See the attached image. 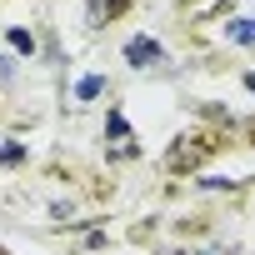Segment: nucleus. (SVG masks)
Returning <instances> with one entry per match:
<instances>
[{"label": "nucleus", "instance_id": "20e7f679", "mask_svg": "<svg viewBox=\"0 0 255 255\" xmlns=\"http://www.w3.org/2000/svg\"><path fill=\"white\" fill-rule=\"evenodd\" d=\"M230 40L235 45H255V20L245 15V20H230Z\"/></svg>", "mask_w": 255, "mask_h": 255}, {"label": "nucleus", "instance_id": "7ed1b4c3", "mask_svg": "<svg viewBox=\"0 0 255 255\" xmlns=\"http://www.w3.org/2000/svg\"><path fill=\"white\" fill-rule=\"evenodd\" d=\"M125 10V0H90V5H85V25H105V15H120Z\"/></svg>", "mask_w": 255, "mask_h": 255}, {"label": "nucleus", "instance_id": "423d86ee", "mask_svg": "<svg viewBox=\"0 0 255 255\" xmlns=\"http://www.w3.org/2000/svg\"><path fill=\"white\" fill-rule=\"evenodd\" d=\"M100 90H105V80H100V75H85V80L75 85V100H95Z\"/></svg>", "mask_w": 255, "mask_h": 255}, {"label": "nucleus", "instance_id": "f257e3e1", "mask_svg": "<svg viewBox=\"0 0 255 255\" xmlns=\"http://www.w3.org/2000/svg\"><path fill=\"white\" fill-rule=\"evenodd\" d=\"M125 65H135V70L165 65V50H160V40H150V35H135L130 45H125Z\"/></svg>", "mask_w": 255, "mask_h": 255}, {"label": "nucleus", "instance_id": "6e6552de", "mask_svg": "<svg viewBox=\"0 0 255 255\" xmlns=\"http://www.w3.org/2000/svg\"><path fill=\"white\" fill-rule=\"evenodd\" d=\"M245 85H250V90H255V75H245Z\"/></svg>", "mask_w": 255, "mask_h": 255}, {"label": "nucleus", "instance_id": "f03ea898", "mask_svg": "<svg viewBox=\"0 0 255 255\" xmlns=\"http://www.w3.org/2000/svg\"><path fill=\"white\" fill-rule=\"evenodd\" d=\"M105 140H110V150H115V155H125V160L135 155V135H130V125H125V115H120V110H110V120H105Z\"/></svg>", "mask_w": 255, "mask_h": 255}, {"label": "nucleus", "instance_id": "0eeeda50", "mask_svg": "<svg viewBox=\"0 0 255 255\" xmlns=\"http://www.w3.org/2000/svg\"><path fill=\"white\" fill-rule=\"evenodd\" d=\"M10 45H15V50H20V55H30V50H35V40H30V35H25V30H10Z\"/></svg>", "mask_w": 255, "mask_h": 255}, {"label": "nucleus", "instance_id": "39448f33", "mask_svg": "<svg viewBox=\"0 0 255 255\" xmlns=\"http://www.w3.org/2000/svg\"><path fill=\"white\" fill-rule=\"evenodd\" d=\"M25 160V145L20 140H0V165H20Z\"/></svg>", "mask_w": 255, "mask_h": 255}]
</instances>
